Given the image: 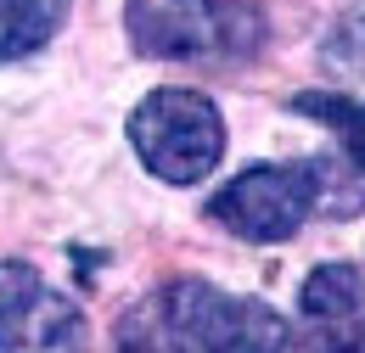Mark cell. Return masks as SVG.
Instances as JSON below:
<instances>
[{
    "mask_svg": "<svg viewBox=\"0 0 365 353\" xmlns=\"http://www.w3.org/2000/svg\"><path fill=\"white\" fill-rule=\"evenodd\" d=\"M287 337L292 331L270 303L180 275L124 309L113 353H287Z\"/></svg>",
    "mask_w": 365,
    "mask_h": 353,
    "instance_id": "obj_1",
    "label": "cell"
},
{
    "mask_svg": "<svg viewBox=\"0 0 365 353\" xmlns=\"http://www.w3.org/2000/svg\"><path fill=\"white\" fill-rule=\"evenodd\" d=\"M124 28L152 62H242L264 45V17L242 0H124Z\"/></svg>",
    "mask_w": 365,
    "mask_h": 353,
    "instance_id": "obj_2",
    "label": "cell"
},
{
    "mask_svg": "<svg viewBox=\"0 0 365 353\" xmlns=\"http://www.w3.org/2000/svg\"><path fill=\"white\" fill-rule=\"evenodd\" d=\"M130 146L163 185H197L225 157V118L202 90L163 85L130 112Z\"/></svg>",
    "mask_w": 365,
    "mask_h": 353,
    "instance_id": "obj_3",
    "label": "cell"
},
{
    "mask_svg": "<svg viewBox=\"0 0 365 353\" xmlns=\"http://www.w3.org/2000/svg\"><path fill=\"white\" fill-rule=\"evenodd\" d=\"M315 214V174L309 163H253L208 196V219L242 241H292Z\"/></svg>",
    "mask_w": 365,
    "mask_h": 353,
    "instance_id": "obj_4",
    "label": "cell"
},
{
    "mask_svg": "<svg viewBox=\"0 0 365 353\" xmlns=\"http://www.w3.org/2000/svg\"><path fill=\"white\" fill-rule=\"evenodd\" d=\"M304 353H365V269L320 264L298 292Z\"/></svg>",
    "mask_w": 365,
    "mask_h": 353,
    "instance_id": "obj_5",
    "label": "cell"
},
{
    "mask_svg": "<svg viewBox=\"0 0 365 353\" xmlns=\"http://www.w3.org/2000/svg\"><path fill=\"white\" fill-rule=\"evenodd\" d=\"M6 353H91V325H85V314H79L73 297H62V292L46 286L40 303L23 320L17 342Z\"/></svg>",
    "mask_w": 365,
    "mask_h": 353,
    "instance_id": "obj_6",
    "label": "cell"
},
{
    "mask_svg": "<svg viewBox=\"0 0 365 353\" xmlns=\"http://www.w3.org/2000/svg\"><path fill=\"white\" fill-rule=\"evenodd\" d=\"M292 112L326 124L337 140V157L365 174V101L343 95V90H304V95H292Z\"/></svg>",
    "mask_w": 365,
    "mask_h": 353,
    "instance_id": "obj_7",
    "label": "cell"
},
{
    "mask_svg": "<svg viewBox=\"0 0 365 353\" xmlns=\"http://www.w3.org/2000/svg\"><path fill=\"white\" fill-rule=\"evenodd\" d=\"M62 17H68V0H0V62L34 56L40 45H51Z\"/></svg>",
    "mask_w": 365,
    "mask_h": 353,
    "instance_id": "obj_8",
    "label": "cell"
},
{
    "mask_svg": "<svg viewBox=\"0 0 365 353\" xmlns=\"http://www.w3.org/2000/svg\"><path fill=\"white\" fill-rule=\"evenodd\" d=\"M320 68L331 79H349V85H365V0H354L320 40Z\"/></svg>",
    "mask_w": 365,
    "mask_h": 353,
    "instance_id": "obj_9",
    "label": "cell"
},
{
    "mask_svg": "<svg viewBox=\"0 0 365 353\" xmlns=\"http://www.w3.org/2000/svg\"><path fill=\"white\" fill-rule=\"evenodd\" d=\"M40 292H46V280L29 258H0V353L17 342L29 309L40 303Z\"/></svg>",
    "mask_w": 365,
    "mask_h": 353,
    "instance_id": "obj_10",
    "label": "cell"
}]
</instances>
